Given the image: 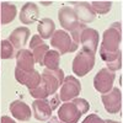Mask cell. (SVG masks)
Listing matches in <instances>:
<instances>
[{
  "label": "cell",
  "mask_w": 123,
  "mask_h": 123,
  "mask_svg": "<svg viewBox=\"0 0 123 123\" xmlns=\"http://www.w3.org/2000/svg\"><path fill=\"white\" fill-rule=\"evenodd\" d=\"M28 46H30V49L32 50V54H33V58H35V63H37L39 65H43L44 55L49 50L48 44H46L38 35H35L32 38H31V42H30Z\"/></svg>",
  "instance_id": "14"
},
{
  "label": "cell",
  "mask_w": 123,
  "mask_h": 123,
  "mask_svg": "<svg viewBox=\"0 0 123 123\" xmlns=\"http://www.w3.org/2000/svg\"><path fill=\"white\" fill-rule=\"evenodd\" d=\"M58 18H59V22H60L62 27L68 30L69 32L71 33L70 37H71V39H73V42L79 46L80 36H81L83 30L85 28V25L81 24L78 20L73 7L62 6L59 9V11H58Z\"/></svg>",
  "instance_id": "3"
},
{
  "label": "cell",
  "mask_w": 123,
  "mask_h": 123,
  "mask_svg": "<svg viewBox=\"0 0 123 123\" xmlns=\"http://www.w3.org/2000/svg\"><path fill=\"white\" fill-rule=\"evenodd\" d=\"M48 123H63V122H60L57 117H52V118L48 121Z\"/></svg>",
  "instance_id": "27"
},
{
  "label": "cell",
  "mask_w": 123,
  "mask_h": 123,
  "mask_svg": "<svg viewBox=\"0 0 123 123\" xmlns=\"http://www.w3.org/2000/svg\"><path fill=\"white\" fill-rule=\"evenodd\" d=\"M41 84L32 90L30 91V95L35 97L36 100L38 98H47L48 96H53L57 90L59 89V86L63 84L64 80V71L62 69H55V70H49V69H44L43 73L41 74Z\"/></svg>",
  "instance_id": "1"
},
{
  "label": "cell",
  "mask_w": 123,
  "mask_h": 123,
  "mask_svg": "<svg viewBox=\"0 0 123 123\" xmlns=\"http://www.w3.org/2000/svg\"><path fill=\"white\" fill-rule=\"evenodd\" d=\"M37 31L39 33V37L42 39H48L49 37H52L53 33L55 32V25L53 22L52 18H42L38 22Z\"/></svg>",
  "instance_id": "21"
},
{
  "label": "cell",
  "mask_w": 123,
  "mask_h": 123,
  "mask_svg": "<svg viewBox=\"0 0 123 123\" xmlns=\"http://www.w3.org/2000/svg\"><path fill=\"white\" fill-rule=\"evenodd\" d=\"M17 9L14 4L3 1L0 3V24L1 25H7L10 22L14 21V18L16 17Z\"/></svg>",
  "instance_id": "20"
},
{
  "label": "cell",
  "mask_w": 123,
  "mask_h": 123,
  "mask_svg": "<svg viewBox=\"0 0 123 123\" xmlns=\"http://www.w3.org/2000/svg\"><path fill=\"white\" fill-rule=\"evenodd\" d=\"M81 91V83L73 75H69L64 78L62 89L59 92V98L60 101H70L75 98Z\"/></svg>",
  "instance_id": "7"
},
{
  "label": "cell",
  "mask_w": 123,
  "mask_h": 123,
  "mask_svg": "<svg viewBox=\"0 0 123 123\" xmlns=\"http://www.w3.org/2000/svg\"><path fill=\"white\" fill-rule=\"evenodd\" d=\"M59 62H60V54L57 50H48L43 59V65L47 67L49 70H55L59 68Z\"/></svg>",
  "instance_id": "22"
},
{
  "label": "cell",
  "mask_w": 123,
  "mask_h": 123,
  "mask_svg": "<svg viewBox=\"0 0 123 123\" xmlns=\"http://www.w3.org/2000/svg\"><path fill=\"white\" fill-rule=\"evenodd\" d=\"M106 123H121V122H116V121H112V119H107V121H105Z\"/></svg>",
  "instance_id": "28"
},
{
  "label": "cell",
  "mask_w": 123,
  "mask_h": 123,
  "mask_svg": "<svg viewBox=\"0 0 123 123\" xmlns=\"http://www.w3.org/2000/svg\"><path fill=\"white\" fill-rule=\"evenodd\" d=\"M53 107L50 105L49 100L47 98H38L32 102V112L37 121H47L52 116Z\"/></svg>",
  "instance_id": "12"
},
{
  "label": "cell",
  "mask_w": 123,
  "mask_h": 123,
  "mask_svg": "<svg viewBox=\"0 0 123 123\" xmlns=\"http://www.w3.org/2000/svg\"><path fill=\"white\" fill-rule=\"evenodd\" d=\"M90 5H91L92 10L95 11V14L105 15L111 10L112 3L111 1H92Z\"/></svg>",
  "instance_id": "24"
},
{
  "label": "cell",
  "mask_w": 123,
  "mask_h": 123,
  "mask_svg": "<svg viewBox=\"0 0 123 123\" xmlns=\"http://www.w3.org/2000/svg\"><path fill=\"white\" fill-rule=\"evenodd\" d=\"M121 42H122V25L121 22H115L104 32L100 50L106 53H116L117 50L121 49Z\"/></svg>",
  "instance_id": "4"
},
{
  "label": "cell",
  "mask_w": 123,
  "mask_h": 123,
  "mask_svg": "<svg viewBox=\"0 0 123 123\" xmlns=\"http://www.w3.org/2000/svg\"><path fill=\"white\" fill-rule=\"evenodd\" d=\"M16 68L22 71H32L35 70V58L30 49H21L16 52Z\"/></svg>",
  "instance_id": "16"
},
{
  "label": "cell",
  "mask_w": 123,
  "mask_h": 123,
  "mask_svg": "<svg viewBox=\"0 0 123 123\" xmlns=\"http://www.w3.org/2000/svg\"><path fill=\"white\" fill-rule=\"evenodd\" d=\"M73 4H74L73 10H74L78 20L81 24L92 22L96 18V14H95L94 10H92V7L89 3H86V1H76V3H73Z\"/></svg>",
  "instance_id": "13"
},
{
  "label": "cell",
  "mask_w": 123,
  "mask_h": 123,
  "mask_svg": "<svg viewBox=\"0 0 123 123\" xmlns=\"http://www.w3.org/2000/svg\"><path fill=\"white\" fill-rule=\"evenodd\" d=\"M95 65V54L80 49L73 60V71L78 76H85Z\"/></svg>",
  "instance_id": "5"
},
{
  "label": "cell",
  "mask_w": 123,
  "mask_h": 123,
  "mask_svg": "<svg viewBox=\"0 0 123 123\" xmlns=\"http://www.w3.org/2000/svg\"><path fill=\"white\" fill-rule=\"evenodd\" d=\"M80 44L83 46L84 50L91 53H96V49L98 47V32L94 28H87L85 27L81 32L80 36Z\"/></svg>",
  "instance_id": "11"
},
{
  "label": "cell",
  "mask_w": 123,
  "mask_h": 123,
  "mask_svg": "<svg viewBox=\"0 0 123 123\" xmlns=\"http://www.w3.org/2000/svg\"><path fill=\"white\" fill-rule=\"evenodd\" d=\"M90 104L84 98H73L59 107L58 119L63 123H78L80 117L89 111Z\"/></svg>",
  "instance_id": "2"
},
{
  "label": "cell",
  "mask_w": 123,
  "mask_h": 123,
  "mask_svg": "<svg viewBox=\"0 0 123 123\" xmlns=\"http://www.w3.org/2000/svg\"><path fill=\"white\" fill-rule=\"evenodd\" d=\"M10 112L16 119L22 121V122L30 121L31 116H32V111H31L30 106L20 100H16L10 104Z\"/></svg>",
  "instance_id": "18"
},
{
  "label": "cell",
  "mask_w": 123,
  "mask_h": 123,
  "mask_svg": "<svg viewBox=\"0 0 123 123\" xmlns=\"http://www.w3.org/2000/svg\"><path fill=\"white\" fill-rule=\"evenodd\" d=\"M16 55V49L7 39L1 41V58L3 59H11Z\"/></svg>",
  "instance_id": "23"
},
{
  "label": "cell",
  "mask_w": 123,
  "mask_h": 123,
  "mask_svg": "<svg viewBox=\"0 0 123 123\" xmlns=\"http://www.w3.org/2000/svg\"><path fill=\"white\" fill-rule=\"evenodd\" d=\"M39 17V9L35 3H26L20 11V21L24 25H32Z\"/></svg>",
  "instance_id": "17"
},
{
  "label": "cell",
  "mask_w": 123,
  "mask_h": 123,
  "mask_svg": "<svg viewBox=\"0 0 123 123\" xmlns=\"http://www.w3.org/2000/svg\"><path fill=\"white\" fill-rule=\"evenodd\" d=\"M30 35H31L30 28H27V27H17L11 32V35L9 36L7 41L18 52V50L24 49V47L27 44V39H28Z\"/></svg>",
  "instance_id": "15"
},
{
  "label": "cell",
  "mask_w": 123,
  "mask_h": 123,
  "mask_svg": "<svg viewBox=\"0 0 123 123\" xmlns=\"http://www.w3.org/2000/svg\"><path fill=\"white\" fill-rule=\"evenodd\" d=\"M102 104L108 113H118L122 108V92L118 87H112L107 94H102Z\"/></svg>",
  "instance_id": "8"
},
{
  "label": "cell",
  "mask_w": 123,
  "mask_h": 123,
  "mask_svg": "<svg viewBox=\"0 0 123 123\" xmlns=\"http://www.w3.org/2000/svg\"><path fill=\"white\" fill-rule=\"evenodd\" d=\"M101 59L106 63L107 69L111 71H117L122 68V49L117 50L116 53H106L100 50Z\"/></svg>",
  "instance_id": "19"
},
{
  "label": "cell",
  "mask_w": 123,
  "mask_h": 123,
  "mask_svg": "<svg viewBox=\"0 0 123 123\" xmlns=\"http://www.w3.org/2000/svg\"><path fill=\"white\" fill-rule=\"evenodd\" d=\"M15 78L16 80L18 81L20 84L25 85L28 90H32V89H36L39 84H41V74L36 70H32V71H22L20 69H15Z\"/></svg>",
  "instance_id": "10"
},
{
  "label": "cell",
  "mask_w": 123,
  "mask_h": 123,
  "mask_svg": "<svg viewBox=\"0 0 123 123\" xmlns=\"http://www.w3.org/2000/svg\"><path fill=\"white\" fill-rule=\"evenodd\" d=\"M1 123H16L14 119H11L10 117H7V116H3L1 117Z\"/></svg>",
  "instance_id": "26"
},
{
  "label": "cell",
  "mask_w": 123,
  "mask_h": 123,
  "mask_svg": "<svg viewBox=\"0 0 123 123\" xmlns=\"http://www.w3.org/2000/svg\"><path fill=\"white\" fill-rule=\"evenodd\" d=\"M116 74L115 71H111L107 68H102L94 78V87L100 94H107L112 89Z\"/></svg>",
  "instance_id": "9"
},
{
  "label": "cell",
  "mask_w": 123,
  "mask_h": 123,
  "mask_svg": "<svg viewBox=\"0 0 123 123\" xmlns=\"http://www.w3.org/2000/svg\"><path fill=\"white\" fill-rule=\"evenodd\" d=\"M83 123H106L102 118H100L97 115H89L84 121Z\"/></svg>",
  "instance_id": "25"
},
{
  "label": "cell",
  "mask_w": 123,
  "mask_h": 123,
  "mask_svg": "<svg viewBox=\"0 0 123 123\" xmlns=\"http://www.w3.org/2000/svg\"><path fill=\"white\" fill-rule=\"evenodd\" d=\"M50 46L58 50L59 54H67V53H73L78 49V44L73 42L70 35L63 30L55 31L50 39Z\"/></svg>",
  "instance_id": "6"
}]
</instances>
